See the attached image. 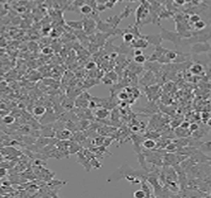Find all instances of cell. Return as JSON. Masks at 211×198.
Returning <instances> with one entry per match:
<instances>
[{
	"label": "cell",
	"mask_w": 211,
	"mask_h": 198,
	"mask_svg": "<svg viewBox=\"0 0 211 198\" xmlns=\"http://www.w3.org/2000/svg\"><path fill=\"white\" fill-rule=\"evenodd\" d=\"M181 127H183V129H188V127H189V123H183V125H181Z\"/></svg>",
	"instance_id": "cell-22"
},
{
	"label": "cell",
	"mask_w": 211,
	"mask_h": 198,
	"mask_svg": "<svg viewBox=\"0 0 211 198\" xmlns=\"http://www.w3.org/2000/svg\"><path fill=\"white\" fill-rule=\"evenodd\" d=\"M123 40L126 43H132L134 41V34L130 32H126L124 35H123Z\"/></svg>",
	"instance_id": "cell-7"
},
{
	"label": "cell",
	"mask_w": 211,
	"mask_h": 198,
	"mask_svg": "<svg viewBox=\"0 0 211 198\" xmlns=\"http://www.w3.org/2000/svg\"><path fill=\"white\" fill-rule=\"evenodd\" d=\"M134 197L145 198V197H147V194H146V192L143 189H139V190H136L135 192H134Z\"/></svg>",
	"instance_id": "cell-10"
},
{
	"label": "cell",
	"mask_w": 211,
	"mask_h": 198,
	"mask_svg": "<svg viewBox=\"0 0 211 198\" xmlns=\"http://www.w3.org/2000/svg\"><path fill=\"white\" fill-rule=\"evenodd\" d=\"M94 67H95V63H93V62H89L88 65H86V69H88V70L93 69Z\"/></svg>",
	"instance_id": "cell-19"
},
{
	"label": "cell",
	"mask_w": 211,
	"mask_h": 198,
	"mask_svg": "<svg viewBox=\"0 0 211 198\" xmlns=\"http://www.w3.org/2000/svg\"><path fill=\"white\" fill-rule=\"evenodd\" d=\"M132 130H133V132H138V130H139V127H137V125H134V127H132Z\"/></svg>",
	"instance_id": "cell-23"
},
{
	"label": "cell",
	"mask_w": 211,
	"mask_h": 198,
	"mask_svg": "<svg viewBox=\"0 0 211 198\" xmlns=\"http://www.w3.org/2000/svg\"><path fill=\"white\" fill-rule=\"evenodd\" d=\"M202 119L204 121H207L208 119H209V114H208L207 112H203V114H202Z\"/></svg>",
	"instance_id": "cell-21"
},
{
	"label": "cell",
	"mask_w": 211,
	"mask_h": 198,
	"mask_svg": "<svg viewBox=\"0 0 211 198\" xmlns=\"http://www.w3.org/2000/svg\"><path fill=\"white\" fill-rule=\"evenodd\" d=\"M148 45L147 42H145L144 40H137L136 43H134V46L136 47V48H145L146 46Z\"/></svg>",
	"instance_id": "cell-12"
},
{
	"label": "cell",
	"mask_w": 211,
	"mask_h": 198,
	"mask_svg": "<svg viewBox=\"0 0 211 198\" xmlns=\"http://www.w3.org/2000/svg\"><path fill=\"white\" fill-rule=\"evenodd\" d=\"M143 147L147 148V149H153V148L156 147V141L152 138H148L143 141Z\"/></svg>",
	"instance_id": "cell-3"
},
{
	"label": "cell",
	"mask_w": 211,
	"mask_h": 198,
	"mask_svg": "<svg viewBox=\"0 0 211 198\" xmlns=\"http://www.w3.org/2000/svg\"><path fill=\"white\" fill-rule=\"evenodd\" d=\"M141 54H143V52L140 49H137V50L134 51V56H138V55H141Z\"/></svg>",
	"instance_id": "cell-20"
},
{
	"label": "cell",
	"mask_w": 211,
	"mask_h": 198,
	"mask_svg": "<svg viewBox=\"0 0 211 198\" xmlns=\"http://www.w3.org/2000/svg\"><path fill=\"white\" fill-rule=\"evenodd\" d=\"M174 2L177 6H183L186 3V0H174Z\"/></svg>",
	"instance_id": "cell-16"
},
{
	"label": "cell",
	"mask_w": 211,
	"mask_h": 198,
	"mask_svg": "<svg viewBox=\"0 0 211 198\" xmlns=\"http://www.w3.org/2000/svg\"><path fill=\"white\" fill-rule=\"evenodd\" d=\"M7 174V170L4 167H0V177H3Z\"/></svg>",
	"instance_id": "cell-17"
},
{
	"label": "cell",
	"mask_w": 211,
	"mask_h": 198,
	"mask_svg": "<svg viewBox=\"0 0 211 198\" xmlns=\"http://www.w3.org/2000/svg\"><path fill=\"white\" fill-rule=\"evenodd\" d=\"M42 52H43V53H44V54H51L53 51H52V49L50 48V47H46V48L43 49Z\"/></svg>",
	"instance_id": "cell-18"
},
{
	"label": "cell",
	"mask_w": 211,
	"mask_h": 198,
	"mask_svg": "<svg viewBox=\"0 0 211 198\" xmlns=\"http://www.w3.org/2000/svg\"><path fill=\"white\" fill-rule=\"evenodd\" d=\"M190 72H191L192 74H195V75H198V74H201L203 72V67L199 64H195L193 66H191Z\"/></svg>",
	"instance_id": "cell-4"
},
{
	"label": "cell",
	"mask_w": 211,
	"mask_h": 198,
	"mask_svg": "<svg viewBox=\"0 0 211 198\" xmlns=\"http://www.w3.org/2000/svg\"><path fill=\"white\" fill-rule=\"evenodd\" d=\"M134 61H135L137 64H144V63L146 62V57H145V55L141 54V55L135 56V57H134Z\"/></svg>",
	"instance_id": "cell-9"
},
{
	"label": "cell",
	"mask_w": 211,
	"mask_h": 198,
	"mask_svg": "<svg viewBox=\"0 0 211 198\" xmlns=\"http://www.w3.org/2000/svg\"><path fill=\"white\" fill-rule=\"evenodd\" d=\"M188 129H189V130L191 132H196V130H198V125H197V123H191V125H189V127H188Z\"/></svg>",
	"instance_id": "cell-15"
},
{
	"label": "cell",
	"mask_w": 211,
	"mask_h": 198,
	"mask_svg": "<svg viewBox=\"0 0 211 198\" xmlns=\"http://www.w3.org/2000/svg\"><path fill=\"white\" fill-rule=\"evenodd\" d=\"M198 20H200V16L197 14H193L190 16V22H192V23H195V22H197Z\"/></svg>",
	"instance_id": "cell-14"
},
{
	"label": "cell",
	"mask_w": 211,
	"mask_h": 198,
	"mask_svg": "<svg viewBox=\"0 0 211 198\" xmlns=\"http://www.w3.org/2000/svg\"><path fill=\"white\" fill-rule=\"evenodd\" d=\"M206 27V23L205 21H203V20H198L197 22H195L194 23V28L196 29V30L200 31V30H203L204 28Z\"/></svg>",
	"instance_id": "cell-8"
},
{
	"label": "cell",
	"mask_w": 211,
	"mask_h": 198,
	"mask_svg": "<svg viewBox=\"0 0 211 198\" xmlns=\"http://www.w3.org/2000/svg\"><path fill=\"white\" fill-rule=\"evenodd\" d=\"M96 116H97L98 119H105V118H107L108 116V114H109V112L107 111V110H105V109H100V110H98L97 112H96Z\"/></svg>",
	"instance_id": "cell-5"
},
{
	"label": "cell",
	"mask_w": 211,
	"mask_h": 198,
	"mask_svg": "<svg viewBox=\"0 0 211 198\" xmlns=\"http://www.w3.org/2000/svg\"><path fill=\"white\" fill-rule=\"evenodd\" d=\"M15 121V119L14 116H5L3 118V123H6V125H11V123H13Z\"/></svg>",
	"instance_id": "cell-11"
},
{
	"label": "cell",
	"mask_w": 211,
	"mask_h": 198,
	"mask_svg": "<svg viewBox=\"0 0 211 198\" xmlns=\"http://www.w3.org/2000/svg\"><path fill=\"white\" fill-rule=\"evenodd\" d=\"M118 98H119V100H121V101H126L128 100V98H129V94H128L126 91H122L118 94Z\"/></svg>",
	"instance_id": "cell-13"
},
{
	"label": "cell",
	"mask_w": 211,
	"mask_h": 198,
	"mask_svg": "<svg viewBox=\"0 0 211 198\" xmlns=\"http://www.w3.org/2000/svg\"><path fill=\"white\" fill-rule=\"evenodd\" d=\"M46 112H47L46 108L43 107V106H37V107H35L34 110H33V114H34L36 116H44V114H46Z\"/></svg>",
	"instance_id": "cell-1"
},
{
	"label": "cell",
	"mask_w": 211,
	"mask_h": 198,
	"mask_svg": "<svg viewBox=\"0 0 211 198\" xmlns=\"http://www.w3.org/2000/svg\"><path fill=\"white\" fill-rule=\"evenodd\" d=\"M68 24L71 27L75 29H81L83 27V22L82 21H69Z\"/></svg>",
	"instance_id": "cell-6"
},
{
	"label": "cell",
	"mask_w": 211,
	"mask_h": 198,
	"mask_svg": "<svg viewBox=\"0 0 211 198\" xmlns=\"http://www.w3.org/2000/svg\"><path fill=\"white\" fill-rule=\"evenodd\" d=\"M79 10H80V13L83 15H89L92 13V7H91L90 5H88V4H83V5H81Z\"/></svg>",
	"instance_id": "cell-2"
},
{
	"label": "cell",
	"mask_w": 211,
	"mask_h": 198,
	"mask_svg": "<svg viewBox=\"0 0 211 198\" xmlns=\"http://www.w3.org/2000/svg\"><path fill=\"white\" fill-rule=\"evenodd\" d=\"M206 123H207V125H209V127H211V118L208 119L207 121H206Z\"/></svg>",
	"instance_id": "cell-24"
}]
</instances>
